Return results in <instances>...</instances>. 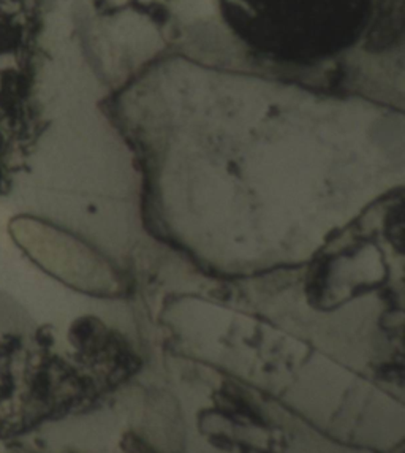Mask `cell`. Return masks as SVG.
Wrapping results in <instances>:
<instances>
[{
  "mask_svg": "<svg viewBox=\"0 0 405 453\" xmlns=\"http://www.w3.org/2000/svg\"><path fill=\"white\" fill-rule=\"evenodd\" d=\"M224 23L256 53L316 64L366 35L380 0H218Z\"/></svg>",
  "mask_w": 405,
  "mask_h": 453,
  "instance_id": "obj_1",
  "label": "cell"
}]
</instances>
